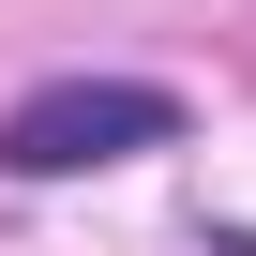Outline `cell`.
Listing matches in <instances>:
<instances>
[{
	"instance_id": "1",
	"label": "cell",
	"mask_w": 256,
	"mask_h": 256,
	"mask_svg": "<svg viewBox=\"0 0 256 256\" xmlns=\"http://www.w3.org/2000/svg\"><path fill=\"white\" fill-rule=\"evenodd\" d=\"M181 136V90L166 76H46L0 106V181H76V166H120V151H166Z\"/></svg>"
}]
</instances>
